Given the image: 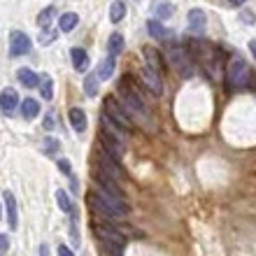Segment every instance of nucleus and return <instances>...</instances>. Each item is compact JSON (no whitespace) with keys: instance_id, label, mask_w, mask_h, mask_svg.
<instances>
[{"instance_id":"10","label":"nucleus","mask_w":256,"mask_h":256,"mask_svg":"<svg viewBox=\"0 0 256 256\" xmlns=\"http://www.w3.org/2000/svg\"><path fill=\"white\" fill-rule=\"evenodd\" d=\"M100 147H102V152L105 154H110L112 158H122V154H124V144L119 140H114V138H110L108 133H102L100 135Z\"/></svg>"},{"instance_id":"19","label":"nucleus","mask_w":256,"mask_h":256,"mask_svg":"<svg viewBox=\"0 0 256 256\" xmlns=\"http://www.w3.org/2000/svg\"><path fill=\"white\" fill-rule=\"evenodd\" d=\"M205 24H208L205 12H202V10H191V12H189V28H191V30L200 33L202 28H205Z\"/></svg>"},{"instance_id":"13","label":"nucleus","mask_w":256,"mask_h":256,"mask_svg":"<svg viewBox=\"0 0 256 256\" xmlns=\"http://www.w3.org/2000/svg\"><path fill=\"white\" fill-rule=\"evenodd\" d=\"M2 198H5V205H7V224H10L12 230H16V226H19V219H16V198L10 191Z\"/></svg>"},{"instance_id":"23","label":"nucleus","mask_w":256,"mask_h":256,"mask_svg":"<svg viewBox=\"0 0 256 256\" xmlns=\"http://www.w3.org/2000/svg\"><path fill=\"white\" fill-rule=\"evenodd\" d=\"M56 202H58V208H61L66 214L74 216V205H72V200H70V196H68L63 189L56 191Z\"/></svg>"},{"instance_id":"29","label":"nucleus","mask_w":256,"mask_h":256,"mask_svg":"<svg viewBox=\"0 0 256 256\" xmlns=\"http://www.w3.org/2000/svg\"><path fill=\"white\" fill-rule=\"evenodd\" d=\"M54 16H56V10H54V7H47V10H42V12H40V16H38V24H40L42 28H44V26H52Z\"/></svg>"},{"instance_id":"25","label":"nucleus","mask_w":256,"mask_h":256,"mask_svg":"<svg viewBox=\"0 0 256 256\" xmlns=\"http://www.w3.org/2000/svg\"><path fill=\"white\" fill-rule=\"evenodd\" d=\"M124 16H126V5H124V0H114V2L110 5V19H112V24H119Z\"/></svg>"},{"instance_id":"38","label":"nucleus","mask_w":256,"mask_h":256,"mask_svg":"<svg viewBox=\"0 0 256 256\" xmlns=\"http://www.w3.org/2000/svg\"><path fill=\"white\" fill-rule=\"evenodd\" d=\"M7 244H10L7 236H2V233H0V252H5V250H7Z\"/></svg>"},{"instance_id":"37","label":"nucleus","mask_w":256,"mask_h":256,"mask_svg":"<svg viewBox=\"0 0 256 256\" xmlns=\"http://www.w3.org/2000/svg\"><path fill=\"white\" fill-rule=\"evenodd\" d=\"M58 256H74V254H72V250H68L66 244H61L58 247Z\"/></svg>"},{"instance_id":"22","label":"nucleus","mask_w":256,"mask_h":256,"mask_svg":"<svg viewBox=\"0 0 256 256\" xmlns=\"http://www.w3.org/2000/svg\"><path fill=\"white\" fill-rule=\"evenodd\" d=\"M112 72H114V58L112 56H108V58H102L100 63H98V80H110L112 77Z\"/></svg>"},{"instance_id":"30","label":"nucleus","mask_w":256,"mask_h":256,"mask_svg":"<svg viewBox=\"0 0 256 256\" xmlns=\"http://www.w3.org/2000/svg\"><path fill=\"white\" fill-rule=\"evenodd\" d=\"M58 147H61V144H58L56 138H47V140H44V152H49V154H56Z\"/></svg>"},{"instance_id":"17","label":"nucleus","mask_w":256,"mask_h":256,"mask_svg":"<svg viewBox=\"0 0 256 256\" xmlns=\"http://www.w3.org/2000/svg\"><path fill=\"white\" fill-rule=\"evenodd\" d=\"M68 116H70V124H72V128L77 133H84V130H86V112H84V110L72 108Z\"/></svg>"},{"instance_id":"40","label":"nucleus","mask_w":256,"mask_h":256,"mask_svg":"<svg viewBox=\"0 0 256 256\" xmlns=\"http://www.w3.org/2000/svg\"><path fill=\"white\" fill-rule=\"evenodd\" d=\"M250 52H252V56L256 58V40H252V42H250Z\"/></svg>"},{"instance_id":"12","label":"nucleus","mask_w":256,"mask_h":256,"mask_svg":"<svg viewBox=\"0 0 256 256\" xmlns=\"http://www.w3.org/2000/svg\"><path fill=\"white\" fill-rule=\"evenodd\" d=\"M102 128H105V130H108V135L110 138H114V140H119L124 144V142H126V130H124L122 126H116L114 122H112V119H110L108 114H102Z\"/></svg>"},{"instance_id":"6","label":"nucleus","mask_w":256,"mask_h":256,"mask_svg":"<svg viewBox=\"0 0 256 256\" xmlns=\"http://www.w3.org/2000/svg\"><path fill=\"white\" fill-rule=\"evenodd\" d=\"M94 233L100 238V242H112V244H119V247H126V238H124L116 228H112V224L96 222L94 224Z\"/></svg>"},{"instance_id":"35","label":"nucleus","mask_w":256,"mask_h":256,"mask_svg":"<svg viewBox=\"0 0 256 256\" xmlns=\"http://www.w3.org/2000/svg\"><path fill=\"white\" fill-rule=\"evenodd\" d=\"M42 126L47 128V130H54V128H56V119H54V114H47V116H44V124H42Z\"/></svg>"},{"instance_id":"20","label":"nucleus","mask_w":256,"mask_h":256,"mask_svg":"<svg viewBox=\"0 0 256 256\" xmlns=\"http://www.w3.org/2000/svg\"><path fill=\"white\" fill-rule=\"evenodd\" d=\"M21 114H24V119H35V116L40 114V102L35 100V98H26V100L21 102Z\"/></svg>"},{"instance_id":"39","label":"nucleus","mask_w":256,"mask_h":256,"mask_svg":"<svg viewBox=\"0 0 256 256\" xmlns=\"http://www.w3.org/2000/svg\"><path fill=\"white\" fill-rule=\"evenodd\" d=\"M40 256H49V247H47V244H40Z\"/></svg>"},{"instance_id":"9","label":"nucleus","mask_w":256,"mask_h":256,"mask_svg":"<svg viewBox=\"0 0 256 256\" xmlns=\"http://www.w3.org/2000/svg\"><path fill=\"white\" fill-rule=\"evenodd\" d=\"M142 82H144V86L152 91L154 96H161L163 94V84H161V74L152 70V68H142Z\"/></svg>"},{"instance_id":"32","label":"nucleus","mask_w":256,"mask_h":256,"mask_svg":"<svg viewBox=\"0 0 256 256\" xmlns=\"http://www.w3.org/2000/svg\"><path fill=\"white\" fill-rule=\"evenodd\" d=\"M58 170H61L63 175H70V172H72V166H70V161H66V158H58Z\"/></svg>"},{"instance_id":"4","label":"nucleus","mask_w":256,"mask_h":256,"mask_svg":"<svg viewBox=\"0 0 256 256\" xmlns=\"http://www.w3.org/2000/svg\"><path fill=\"white\" fill-rule=\"evenodd\" d=\"M105 114H108L110 119L116 124V126H122L126 133H133V130H135V124H133V119H130V114L126 112V108H124V105H119V102H116V98H112V96H108V98H105Z\"/></svg>"},{"instance_id":"24","label":"nucleus","mask_w":256,"mask_h":256,"mask_svg":"<svg viewBox=\"0 0 256 256\" xmlns=\"http://www.w3.org/2000/svg\"><path fill=\"white\" fill-rule=\"evenodd\" d=\"M77 24H80V16H77L74 12H66V14L61 16V19H58V30L68 33V30H72V28L77 26Z\"/></svg>"},{"instance_id":"31","label":"nucleus","mask_w":256,"mask_h":256,"mask_svg":"<svg viewBox=\"0 0 256 256\" xmlns=\"http://www.w3.org/2000/svg\"><path fill=\"white\" fill-rule=\"evenodd\" d=\"M102 247L108 250L110 256H122V250H124V247H119V244H112V242H102Z\"/></svg>"},{"instance_id":"21","label":"nucleus","mask_w":256,"mask_h":256,"mask_svg":"<svg viewBox=\"0 0 256 256\" xmlns=\"http://www.w3.org/2000/svg\"><path fill=\"white\" fill-rule=\"evenodd\" d=\"M124 35L122 33H112L110 35V40H108V52H110V56L114 58V56H119L124 52Z\"/></svg>"},{"instance_id":"41","label":"nucleus","mask_w":256,"mask_h":256,"mask_svg":"<svg viewBox=\"0 0 256 256\" xmlns=\"http://www.w3.org/2000/svg\"><path fill=\"white\" fill-rule=\"evenodd\" d=\"M228 2H233V5H244L247 0H228Z\"/></svg>"},{"instance_id":"3","label":"nucleus","mask_w":256,"mask_h":256,"mask_svg":"<svg viewBox=\"0 0 256 256\" xmlns=\"http://www.w3.org/2000/svg\"><path fill=\"white\" fill-rule=\"evenodd\" d=\"M252 82V70L242 56H233L226 68V84L233 88H244Z\"/></svg>"},{"instance_id":"26","label":"nucleus","mask_w":256,"mask_h":256,"mask_svg":"<svg viewBox=\"0 0 256 256\" xmlns=\"http://www.w3.org/2000/svg\"><path fill=\"white\" fill-rule=\"evenodd\" d=\"M154 12H156V16H158V19H170V16H172V12H175V5H172V2H156Z\"/></svg>"},{"instance_id":"36","label":"nucleus","mask_w":256,"mask_h":256,"mask_svg":"<svg viewBox=\"0 0 256 256\" xmlns=\"http://www.w3.org/2000/svg\"><path fill=\"white\" fill-rule=\"evenodd\" d=\"M70 238H72L74 244H80V233H77V226H74V216H72V228H70Z\"/></svg>"},{"instance_id":"1","label":"nucleus","mask_w":256,"mask_h":256,"mask_svg":"<svg viewBox=\"0 0 256 256\" xmlns=\"http://www.w3.org/2000/svg\"><path fill=\"white\" fill-rule=\"evenodd\" d=\"M119 98H122V105L126 108L128 114H133V116H138V119H142V122H144V126H147L149 130H154V119H152V114H149L147 105H144L140 96L133 94V91H130L124 82L119 84Z\"/></svg>"},{"instance_id":"18","label":"nucleus","mask_w":256,"mask_h":256,"mask_svg":"<svg viewBox=\"0 0 256 256\" xmlns=\"http://www.w3.org/2000/svg\"><path fill=\"white\" fill-rule=\"evenodd\" d=\"M16 77H19V82L24 84V86H28V88L40 86V77H38L30 68H21L19 72H16Z\"/></svg>"},{"instance_id":"14","label":"nucleus","mask_w":256,"mask_h":256,"mask_svg":"<svg viewBox=\"0 0 256 256\" xmlns=\"http://www.w3.org/2000/svg\"><path fill=\"white\" fill-rule=\"evenodd\" d=\"M147 30H149V35H152L154 40H170V38H172L170 30L168 28H163V24L158 19H149L147 21Z\"/></svg>"},{"instance_id":"15","label":"nucleus","mask_w":256,"mask_h":256,"mask_svg":"<svg viewBox=\"0 0 256 256\" xmlns=\"http://www.w3.org/2000/svg\"><path fill=\"white\" fill-rule=\"evenodd\" d=\"M70 56H72V66L77 72H86V68H88V56L86 52L82 47H72L70 49Z\"/></svg>"},{"instance_id":"11","label":"nucleus","mask_w":256,"mask_h":256,"mask_svg":"<svg viewBox=\"0 0 256 256\" xmlns=\"http://www.w3.org/2000/svg\"><path fill=\"white\" fill-rule=\"evenodd\" d=\"M19 108V96H16V91L14 88H5L2 94H0V110L2 112H14V110Z\"/></svg>"},{"instance_id":"8","label":"nucleus","mask_w":256,"mask_h":256,"mask_svg":"<svg viewBox=\"0 0 256 256\" xmlns=\"http://www.w3.org/2000/svg\"><path fill=\"white\" fill-rule=\"evenodd\" d=\"M100 172H105V175H108L110 180H114V182H122V180H126V175H124V168L119 166V161H116V158H112L110 154H102L100 156Z\"/></svg>"},{"instance_id":"34","label":"nucleus","mask_w":256,"mask_h":256,"mask_svg":"<svg viewBox=\"0 0 256 256\" xmlns=\"http://www.w3.org/2000/svg\"><path fill=\"white\" fill-rule=\"evenodd\" d=\"M54 40H56V30H52V28H49V33H42V38H40L42 44H49V42H54Z\"/></svg>"},{"instance_id":"33","label":"nucleus","mask_w":256,"mask_h":256,"mask_svg":"<svg viewBox=\"0 0 256 256\" xmlns=\"http://www.w3.org/2000/svg\"><path fill=\"white\" fill-rule=\"evenodd\" d=\"M240 19H242L244 24H254V21H256V14L252 12V10H242V12H240Z\"/></svg>"},{"instance_id":"16","label":"nucleus","mask_w":256,"mask_h":256,"mask_svg":"<svg viewBox=\"0 0 256 256\" xmlns=\"http://www.w3.org/2000/svg\"><path fill=\"white\" fill-rule=\"evenodd\" d=\"M142 54H144V58H147V68H152V70H156V72L161 74V70H163L161 54H158L154 47H144L142 49Z\"/></svg>"},{"instance_id":"28","label":"nucleus","mask_w":256,"mask_h":256,"mask_svg":"<svg viewBox=\"0 0 256 256\" xmlns=\"http://www.w3.org/2000/svg\"><path fill=\"white\" fill-rule=\"evenodd\" d=\"M84 94L88 98H94L98 94V74H86V82H84Z\"/></svg>"},{"instance_id":"27","label":"nucleus","mask_w":256,"mask_h":256,"mask_svg":"<svg viewBox=\"0 0 256 256\" xmlns=\"http://www.w3.org/2000/svg\"><path fill=\"white\" fill-rule=\"evenodd\" d=\"M40 94L44 100H52V98H54V82L49 80V77H42L40 80Z\"/></svg>"},{"instance_id":"7","label":"nucleus","mask_w":256,"mask_h":256,"mask_svg":"<svg viewBox=\"0 0 256 256\" xmlns=\"http://www.w3.org/2000/svg\"><path fill=\"white\" fill-rule=\"evenodd\" d=\"M30 52V38L24 30H12L10 33V54L12 56H24Z\"/></svg>"},{"instance_id":"5","label":"nucleus","mask_w":256,"mask_h":256,"mask_svg":"<svg viewBox=\"0 0 256 256\" xmlns=\"http://www.w3.org/2000/svg\"><path fill=\"white\" fill-rule=\"evenodd\" d=\"M168 58H170V66L177 70V74H182V77H191L194 74V63H191V58L186 56V52L182 47H170Z\"/></svg>"},{"instance_id":"2","label":"nucleus","mask_w":256,"mask_h":256,"mask_svg":"<svg viewBox=\"0 0 256 256\" xmlns=\"http://www.w3.org/2000/svg\"><path fill=\"white\" fill-rule=\"evenodd\" d=\"M86 202L88 208H91V212H94V216H98V219H102L105 224H112V222H122V219H126V212H122L119 208H114L110 200H105L98 191H91V194L86 196Z\"/></svg>"}]
</instances>
